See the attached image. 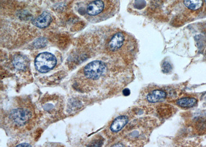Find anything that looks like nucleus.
Returning <instances> with one entry per match:
<instances>
[{
  "label": "nucleus",
  "mask_w": 206,
  "mask_h": 147,
  "mask_svg": "<svg viewBox=\"0 0 206 147\" xmlns=\"http://www.w3.org/2000/svg\"><path fill=\"white\" fill-rule=\"evenodd\" d=\"M128 118L126 116H120L114 120L110 126L112 132H117L122 130L128 123Z\"/></svg>",
  "instance_id": "7"
},
{
  "label": "nucleus",
  "mask_w": 206,
  "mask_h": 147,
  "mask_svg": "<svg viewBox=\"0 0 206 147\" xmlns=\"http://www.w3.org/2000/svg\"><path fill=\"white\" fill-rule=\"evenodd\" d=\"M47 41L44 38H39L34 42V46L36 48H44L47 44Z\"/></svg>",
  "instance_id": "12"
},
{
  "label": "nucleus",
  "mask_w": 206,
  "mask_h": 147,
  "mask_svg": "<svg viewBox=\"0 0 206 147\" xmlns=\"http://www.w3.org/2000/svg\"><path fill=\"white\" fill-rule=\"evenodd\" d=\"M57 64L55 56L49 52H44L37 56L35 60L36 69L41 73H46L53 69Z\"/></svg>",
  "instance_id": "1"
},
{
  "label": "nucleus",
  "mask_w": 206,
  "mask_h": 147,
  "mask_svg": "<svg viewBox=\"0 0 206 147\" xmlns=\"http://www.w3.org/2000/svg\"><path fill=\"white\" fill-rule=\"evenodd\" d=\"M197 100L193 98H184L177 101L176 103L178 106L182 107H193L196 104Z\"/></svg>",
  "instance_id": "10"
},
{
  "label": "nucleus",
  "mask_w": 206,
  "mask_h": 147,
  "mask_svg": "<svg viewBox=\"0 0 206 147\" xmlns=\"http://www.w3.org/2000/svg\"><path fill=\"white\" fill-rule=\"evenodd\" d=\"M31 117L30 112L27 109L18 108L10 112V119L18 126H23L29 121Z\"/></svg>",
  "instance_id": "3"
},
{
  "label": "nucleus",
  "mask_w": 206,
  "mask_h": 147,
  "mask_svg": "<svg viewBox=\"0 0 206 147\" xmlns=\"http://www.w3.org/2000/svg\"><path fill=\"white\" fill-rule=\"evenodd\" d=\"M104 8V2L101 0L93 1L87 7V13L90 16H96L100 13Z\"/></svg>",
  "instance_id": "6"
},
{
  "label": "nucleus",
  "mask_w": 206,
  "mask_h": 147,
  "mask_svg": "<svg viewBox=\"0 0 206 147\" xmlns=\"http://www.w3.org/2000/svg\"><path fill=\"white\" fill-rule=\"evenodd\" d=\"M106 69V65L103 62L95 61L86 65L84 68V74L87 78L96 80L104 74Z\"/></svg>",
  "instance_id": "2"
},
{
  "label": "nucleus",
  "mask_w": 206,
  "mask_h": 147,
  "mask_svg": "<svg viewBox=\"0 0 206 147\" xmlns=\"http://www.w3.org/2000/svg\"><path fill=\"white\" fill-rule=\"evenodd\" d=\"M172 70V66H171L170 64L165 62L163 64L162 71L164 73H168Z\"/></svg>",
  "instance_id": "13"
},
{
  "label": "nucleus",
  "mask_w": 206,
  "mask_h": 147,
  "mask_svg": "<svg viewBox=\"0 0 206 147\" xmlns=\"http://www.w3.org/2000/svg\"><path fill=\"white\" fill-rule=\"evenodd\" d=\"M123 93L124 96H128L130 94V90L128 88H126L123 90Z\"/></svg>",
  "instance_id": "14"
},
{
  "label": "nucleus",
  "mask_w": 206,
  "mask_h": 147,
  "mask_svg": "<svg viewBox=\"0 0 206 147\" xmlns=\"http://www.w3.org/2000/svg\"><path fill=\"white\" fill-rule=\"evenodd\" d=\"M52 18L49 13L44 12L32 21L33 24L39 28H45L51 22Z\"/></svg>",
  "instance_id": "5"
},
{
  "label": "nucleus",
  "mask_w": 206,
  "mask_h": 147,
  "mask_svg": "<svg viewBox=\"0 0 206 147\" xmlns=\"http://www.w3.org/2000/svg\"><path fill=\"white\" fill-rule=\"evenodd\" d=\"M28 61L23 56L18 55L16 56L13 61V65L16 69L19 70H24L27 66Z\"/></svg>",
  "instance_id": "9"
},
{
  "label": "nucleus",
  "mask_w": 206,
  "mask_h": 147,
  "mask_svg": "<svg viewBox=\"0 0 206 147\" xmlns=\"http://www.w3.org/2000/svg\"><path fill=\"white\" fill-rule=\"evenodd\" d=\"M166 94L165 92L156 90L151 92L147 96V100L149 102L156 103L163 100L166 98Z\"/></svg>",
  "instance_id": "8"
},
{
  "label": "nucleus",
  "mask_w": 206,
  "mask_h": 147,
  "mask_svg": "<svg viewBox=\"0 0 206 147\" xmlns=\"http://www.w3.org/2000/svg\"><path fill=\"white\" fill-rule=\"evenodd\" d=\"M205 1H206V0H205Z\"/></svg>",
  "instance_id": "17"
},
{
  "label": "nucleus",
  "mask_w": 206,
  "mask_h": 147,
  "mask_svg": "<svg viewBox=\"0 0 206 147\" xmlns=\"http://www.w3.org/2000/svg\"><path fill=\"white\" fill-rule=\"evenodd\" d=\"M205 100H206V97L205 98Z\"/></svg>",
  "instance_id": "16"
},
{
  "label": "nucleus",
  "mask_w": 206,
  "mask_h": 147,
  "mask_svg": "<svg viewBox=\"0 0 206 147\" xmlns=\"http://www.w3.org/2000/svg\"><path fill=\"white\" fill-rule=\"evenodd\" d=\"M17 147H32V146L30 145L29 143H22L17 146Z\"/></svg>",
  "instance_id": "15"
},
{
  "label": "nucleus",
  "mask_w": 206,
  "mask_h": 147,
  "mask_svg": "<svg viewBox=\"0 0 206 147\" xmlns=\"http://www.w3.org/2000/svg\"><path fill=\"white\" fill-rule=\"evenodd\" d=\"M185 7L189 10H196L202 7L203 4L202 0H183Z\"/></svg>",
  "instance_id": "11"
},
{
  "label": "nucleus",
  "mask_w": 206,
  "mask_h": 147,
  "mask_svg": "<svg viewBox=\"0 0 206 147\" xmlns=\"http://www.w3.org/2000/svg\"><path fill=\"white\" fill-rule=\"evenodd\" d=\"M125 41V36L122 33H117L114 35L108 44L110 49L112 51L119 50L123 46Z\"/></svg>",
  "instance_id": "4"
}]
</instances>
